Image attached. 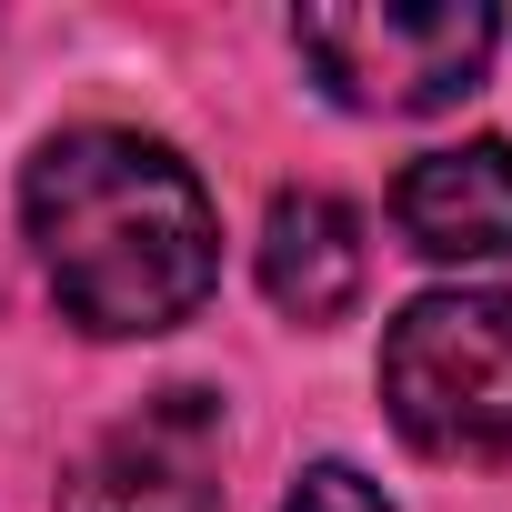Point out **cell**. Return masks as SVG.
<instances>
[{
    "label": "cell",
    "instance_id": "1",
    "mask_svg": "<svg viewBox=\"0 0 512 512\" xmlns=\"http://www.w3.org/2000/svg\"><path fill=\"white\" fill-rule=\"evenodd\" d=\"M41 272L61 292V312L101 342H141L171 332L211 302L221 272V221L201 171L171 141L141 131H61L31 181H21Z\"/></svg>",
    "mask_w": 512,
    "mask_h": 512
},
{
    "label": "cell",
    "instance_id": "2",
    "mask_svg": "<svg viewBox=\"0 0 512 512\" xmlns=\"http://www.w3.org/2000/svg\"><path fill=\"white\" fill-rule=\"evenodd\" d=\"M382 402L442 462L512 452V292H422L382 342Z\"/></svg>",
    "mask_w": 512,
    "mask_h": 512
},
{
    "label": "cell",
    "instance_id": "3",
    "mask_svg": "<svg viewBox=\"0 0 512 512\" xmlns=\"http://www.w3.org/2000/svg\"><path fill=\"white\" fill-rule=\"evenodd\" d=\"M502 21L482 0H362V11H302L292 21V51L322 71V91L342 111H382V121H412V111H442L482 81Z\"/></svg>",
    "mask_w": 512,
    "mask_h": 512
},
{
    "label": "cell",
    "instance_id": "4",
    "mask_svg": "<svg viewBox=\"0 0 512 512\" xmlns=\"http://www.w3.org/2000/svg\"><path fill=\"white\" fill-rule=\"evenodd\" d=\"M61 512H221V402L151 392L61 482Z\"/></svg>",
    "mask_w": 512,
    "mask_h": 512
},
{
    "label": "cell",
    "instance_id": "5",
    "mask_svg": "<svg viewBox=\"0 0 512 512\" xmlns=\"http://www.w3.org/2000/svg\"><path fill=\"white\" fill-rule=\"evenodd\" d=\"M392 221L422 262H512V141L422 151L392 181Z\"/></svg>",
    "mask_w": 512,
    "mask_h": 512
},
{
    "label": "cell",
    "instance_id": "6",
    "mask_svg": "<svg viewBox=\"0 0 512 512\" xmlns=\"http://www.w3.org/2000/svg\"><path fill=\"white\" fill-rule=\"evenodd\" d=\"M372 282V251H362V221L352 201L332 191H282L272 221H262V292L292 312V322H342Z\"/></svg>",
    "mask_w": 512,
    "mask_h": 512
},
{
    "label": "cell",
    "instance_id": "7",
    "mask_svg": "<svg viewBox=\"0 0 512 512\" xmlns=\"http://www.w3.org/2000/svg\"><path fill=\"white\" fill-rule=\"evenodd\" d=\"M282 512H392V502H382L352 462H312V472L292 482V502H282Z\"/></svg>",
    "mask_w": 512,
    "mask_h": 512
}]
</instances>
